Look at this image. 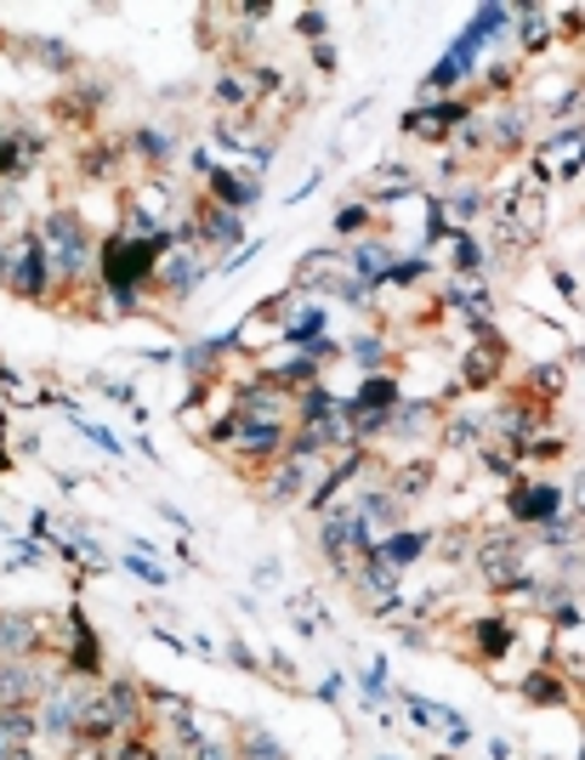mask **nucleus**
<instances>
[{"label": "nucleus", "instance_id": "obj_1", "mask_svg": "<svg viewBox=\"0 0 585 760\" xmlns=\"http://www.w3.org/2000/svg\"><path fill=\"white\" fill-rule=\"evenodd\" d=\"M41 245H46V256H52V267H57V296L63 290H74V285H97V238H92V227H86V216L81 211H68V205H57V211H46L41 216Z\"/></svg>", "mask_w": 585, "mask_h": 760}, {"label": "nucleus", "instance_id": "obj_2", "mask_svg": "<svg viewBox=\"0 0 585 760\" xmlns=\"http://www.w3.org/2000/svg\"><path fill=\"white\" fill-rule=\"evenodd\" d=\"M97 693L92 675H57V687L34 704V727H41V743L52 749H81V715H86V698Z\"/></svg>", "mask_w": 585, "mask_h": 760}, {"label": "nucleus", "instance_id": "obj_3", "mask_svg": "<svg viewBox=\"0 0 585 760\" xmlns=\"http://www.w3.org/2000/svg\"><path fill=\"white\" fill-rule=\"evenodd\" d=\"M472 568H478V579H483L489 596H506L518 579H534L529 539L518 528H483L478 545H472Z\"/></svg>", "mask_w": 585, "mask_h": 760}, {"label": "nucleus", "instance_id": "obj_4", "mask_svg": "<svg viewBox=\"0 0 585 760\" xmlns=\"http://www.w3.org/2000/svg\"><path fill=\"white\" fill-rule=\"evenodd\" d=\"M0 290H12L18 301H57V267H52V256H46L34 227H18L12 261L0 272Z\"/></svg>", "mask_w": 585, "mask_h": 760}, {"label": "nucleus", "instance_id": "obj_5", "mask_svg": "<svg viewBox=\"0 0 585 760\" xmlns=\"http://www.w3.org/2000/svg\"><path fill=\"white\" fill-rule=\"evenodd\" d=\"M330 471V454H285L273 471L256 477V500L267 511H285V505H307V494L319 489V477Z\"/></svg>", "mask_w": 585, "mask_h": 760}, {"label": "nucleus", "instance_id": "obj_6", "mask_svg": "<svg viewBox=\"0 0 585 760\" xmlns=\"http://www.w3.org/2000/svg\"><path fill=\"white\" fill-rule=\"evenodd\" d=\"M41 647H52V659L63 653V630L52 613L0 608V659H41Z\"/></svg>", "mask_w": 585, "mask_h": 760}, {"label": "nucleus", "instance_id": "obj_7", "mask_svg": "<svg viewBox=\"0 0 585 760\" xmlns=\"http://www.w3.org/2000/svg\"><path fill=\"white\" fill-rule=\"evenodd\" d=\"M216 272V261L200 250V245H188V238H177V245L160 256V267H153V296L160 301H188L193 290L205 285V278Z\"/></svg>", "mask_w": 585, "mask_h": 760}, {"label": "nucleus", "instance_id": "obj_8", "mask_svg": "<svg viewBox=\"0 0 585 760\" xmlns=\"http://www.w3.org/2000/svg\"><path fill=\"white\" fill-rule=\"evenodd\" d=\"M57 659H0V709H34L57 687Z\"/></svg>", "mask_w": 585, "mask_h": 760}, {"label": "nucleus", "instance_id": "obj_9", "mask_svg": "<svg viewBox=\"0 0 585 760\" xmlns=\"http://www.w3.org/2000/svg\"><path fill=\"white\" fill-rule=\"evenodd\" d=\"M478 108H472V97H449V103H421V108H410L404 119H398V131L410 137V142H455V131L472 119Z\"/></svg>", "mask_w": 585, "mask_h": 760}, {"label": "nucleus", "instance_id": "obj_10", "mask_svg": "<svg viewBox=\"0 0 585 760\" xmlns=\"http://www.w3.org/2000/svg\"><path fill=\"white\" fill-rule=\"evenodd\" d=\"M568 511V494L557 483H512V494H506V516H512V528H545V523H557V516Z\"/></svg>", "mask_w": 585, "mask_h": 760}, {"label": "nucleus", "instance_id": "obj_11", "mask_svg": "<svg viewBox=\"0 0 585 760\" xmlns=\"http://www.w3.org/2000/svg\"><path fill=\"white\" fill-rule=\"evenodd\" d=\"M460 635H466V659L489 670L518 647V619L512 613H483V619H466Z\"/></svg>", "mask_w": 585, "mask_h": 760}, {"label": "nucleus", "instance_id": "obj_12", "mask_svg": "<svg viewBox=\"0 0 585 760\" xmlns=\"http://www.w3.org/2000/svg\"><path fill=\"white\" fill-rule=\"evenodd\" d=\"M393 704L410 715V721L421 727V732H444L449 738V749H460V743H472V727H466V715L460 709H449V704H433V698H421V693H393Z\"/></svg>", "mask_w": 585, "mask_h": 760}, {"label": "nucleus", "instance_id": "obj_13", "mask_svg": "<svg viewBox=\"0 0 585 760\" xmlns=\"http://www.w3.org/2000/svg\"><path fill=\"white\" fill-rule=\"evenodd\" d=\"M500 370H506V341L483 324L478 330V341H472V352L460 357V392H494V381H500Z\"/></svg>", "mask_w": 585, "mask_h": 760}, {"label": "nucleus", "instance_id": "obj_14", "mask_svg": "<svg viewBox=\"0 0 585 760\" xmlns=\"http://www.w3.org/2000/svg\"><path fill=\"white\" fill-rule=\"evenodd\" d=\"M404 404V381L386 370V375H359V392L341 397V420H364V415H393Z\"/></svg>", "mask_w": 585, "mask_h": 760}, {"label": "nucleus", "instance_id": "obj_15", "mask_svg": "<svg viewBox=\"0 0 585 760\" xmlns=\"http://www.w3.org/2000/svg\"><path fill=\"white\" fill-rule=\"evenodd\" d=\"M126 153L137 159V165H148V176H166L177 165V153H182V137L166 131V126H137L126 137Z\"/></svg>", "mask_w": 585, "mask_h": 760}, {"label": "nucleus", "instance_id": "obj_16", "mask_svg": "<svg viewBox=\"0 0 585 760\" xmlns=\"http://www.w3.org/2000/svg\"><path fill=\"white\" fill-rule=\"evenodd\" d=\"M205 199H216L222 211L251 216V211H256V199H262V182H256L251 171H240V165H216V171L205 176Z\"/></svg>", "mask_w": 585, "mask_h": 760}, {"label": "nucleus", "instance_id": "obj_17", "mask_svg": "<svg viewBox=\"0 0 585 760\" xmlns=\"http://www.w3.org/2000/svg\"><path fill=\"white\" fill-rule=\"evenodd\" d=\"M518 693H523V704H534V709H568V704H574V682H568L557 664H534L523 682H518Z\"/></svg>", "mask_w": 585, "mask_h": 760}, {"label": "nucleus", "instance_id": "obj_18", "mask_svg": "<svg viewBox=\"0 0 585 760\" xmlns=\"http://www.w3.org/2000/svg\"><path fill=\"white\" fill-rule=\"evenodd\" d=\"M227 352H233V330H227V335H205V341H193V346L177 352V370H182L188 381H222Z\"/></svg>", "mask_w": 585, "mask_h": 760}, {"label": "nucleus", "instance_id": "obj_19", "mask_svg": "<svg viewBox=\"0 0 585 760\" xmlns=\"http://www.w3.org/2000/svg\"><path fill=\"white\" fill-rule=\"evenodd\" d=\"M347 267H353L359 278H364V285H386V272H393L398 267V250L393 245H386V238L381 233H370V238H359V245H347Z\"/></svg>", "mask_w": 585, "mask_h": 760}, {"label": "nucleus", "instance_id": "obj_20", "mask_svg": "<svg viewBox=\"0 0 585 760\" xmlns=\"http://www.w3.org/2000/svg\"><path fill=\"white\" fill-rule=\"evenodd\" d=\"M449 278H460V285H483L489 278V245L478 233H455L449 238Z\"/></svg>", "mask_w": 585, "mask_h": 760}, {"label": "nucleus", "instance_id": "obj_21", "mask_svg": "<svg viewBox=\"0 0 585 760\" xmlns=\"http://www.w3.org/2000/svg\"><path fill=\"white\" fill-rule=\"evenodd\" d=\"M375 556H381V563H393V568L404 574V568H415V563H421V556H433V534H426V528H398V534H381Z\"/></svg>", "mask_w": 585, "mask_h": 760}, {"label": "nucleus", "instance_id": "obj_22", "mask_svg": "<svg viewBox=\"0 0 585 760\" xmlns=\"http://www.w3.org/2000/svg\"><path fill=\"white\" fill-rule=\"evenodd\" d=\"M404 193H421V182H415L410 165H398V159L375 165L370 182H364V199H370V205H393V199H404Z\"/></svg>", "mask_w": 585, "mask_h": 760}, {"label": "nucleus", "instance_id": "obj_23", "mask_svg": "<svg viewBox=\"0 0 585 760\" xmlns=\"http://www.w3.org/2000/svg\"><path fill=\"white\" fill-rule=\"evenodd\" d=\"M233 754L240 760H290V749L256 721H233Z\"/></svg>", "mask_w": 585, "mask_h": 760}, {"label": "nucleus", "instance_id": "obj_24", "mask_svg": "<svg viewBox=\"0 0 585 760\" xmlns=\"http://www.w3.org/2000/svg\"><path fill=\"white\" fill-rule=\"evenodd\" d=\"M330 233L341 238V245H359V238H370L375 233V205L359 193V199H347V205L330 216Z\"/></svg>", "mask_w": 585, "mask_h": 760}, {"label": "nucleus", "instance_id": "obj_25", "mask_svg": "<svg viewBox=\"0 0 585 760\" xmlns=\"http://www.w3.org/2000/svg\"><path fill=\"white\" fill-rule=\"evenodd\" d=\"M386 357H393V346H386L381 330H359L353 341H347V364H353L359 375H386Z\"/></svg>", "mask_w": 585, "mask_h": 760}, {"label": "nucleus", "instance_id": "obj_26", "mask_svg": "<svg viewBox=\"0 0 585 760\" xmlns=\"http://www.w3.org/2000/svg\"><path fill=\"white\" fill-rule=\"evenodd\" d=\"M386 483H393L404 500H426V489L438 483V460H433V454L404 460V465H393V471H386Z\"/></svg>", "mask_w": 585, "mask_h": 760}, {"label": "nucleus", "instance_id": "obj_27", "mask_svg": "<svg viewBox=\"0 0 585 760\" xmlns=\"http://www.w3.org/2000/svg\"><path fill=\"white\" fill-rule=\"evenodd\" d=\"M518 46L534 57V52H545V46H552V12H545V7H518Z\"/></svg>", "mask_w": 585, "mask_h": 760}, {"label": "nucleus", "instance_id": "obj_28", "mask_svg": "<svg viewBox=\"0 0 585 760\" xmlns=\"http://www.w3.org/2000/svg\"><path fill=\"white\" fill-rule=\"evenodd\" d=\"M341 415V397L319 381V386H307L301 397H296V426H319V420H336Z\"/></svg>", "mask_w": 585, "mask_h": 760}, {"label": "nucleus", "instance_id": "obj_29", "mask_svg": "<svg viewBox=\"0 0 585 760\" xmlns=\"http://www.w3.org/2000/svg\"><path fill=\"white\" fill-rule=\"evenodd\" d=\"M433 278H438V261L426 256V250H415V256H398V267L386 272V285H393V290H415V285H433ZM386 285H381V290H386Z\"/></svg>", "mask_w": 585, "mask_h": 760}, {"label": "nucleus", "instance_id": "obj_30", "mask_svg": "<svg viewBox=\"0 0 585 760\" xmlns=\"http://www.w3.org/2000/svg\"><path fill=\"white\" fill-rule=\"evenodd\" d=\"M0 743H7V749H34V743H41L34 709H0Z\"/></svg>", "mask_w": 585, "mask_h": 760}, {"label": "nucleus", "instance_id": "obj_31", "mask_svg": "<svg viewBox=\"0 0 585 760\" xmlns=\"http://www.w3.org/2000/svg\"><path fill=\"white\" fill-rule=\"evenodd\" d=\"M29 63H41V68H52V74H74V68H81V57H74V46H68V40H34V46H29Z\"/></svg>", "mask_w": 585, "mask_h": 760}, {"label": "nucleus", "instance_id": "obj_32", "mask_svg": "<svg viewBox=\"0 0 585 760\" xmlns=\"http://www.w3.org/2000/svg\"><path fill=\"white\" fill-rule=\"evenodd\" d=\"M222 659H227L233 670H240V675H267V659L245 642L240 630H227V635H222Z\"/></svg>", "mask_w": 585, "mask_h": 760}, {"label": "nucleus", "instance_id": "obj_33", "mask_svg": "<svg viewBox=\"0 0 585 760\" xmlns=\"http://www.w3.org/2000/svg\"><path fill=\"white\" fill-rule=\"evenodd\" d=\"M63 415H68V426H74V431H81V437H86V443H97V449H103L108 460H120V454H126V449H120V437H114L108 426H97V420H86V415H81V409H74V404H63Z\"/></svg>", "mask_w": 585, "mask_h": 760}, {"label": "nucleus", "instance_id": "obj_34", "mask_svg": "<svg viewBox=\"0 0 585 760\" xmlns=\"http://www.w3.org/2000/svg\"><path fill=\"white\" fill-rule=\"evenodd\" d=\"M529 386L540 392V404H557L563 386H568V370L557 364V357H545V364H534V370H529Z\"/></svg>", "mask_w": 585, "mask_h": 760}, {"label": "nucleus", "instance_id": "obj_35", "mask_svg": "<svg viewBox=\"0 0 585 760\" xmlns=\"http://www.w3.org/2000/svg\"><path fill=\"white\" fill-rule=\"evenodd\" d=\"M472 534H466V528H449V534H433V556H444V563L449 568H466V563H472Z\"/></svg>", "mask_w": 585, "mask_h": 760}, {"label": "nucleus", "instance_id": "obj_36", "mask_svg": "<svg viewBox=\"0 0 585 760\" xmlns=\"http://www.w3.org/2000/svg\"><path fill=\"white\" fill-rule=\"evenodd\" d=\"M126 574H131V579H142L148 590H166V585H171V574H166L160 563H153V556H142V550H126Z\"/></svg>", "mask_w": 585, "mask_h": 760}, {"label": "nucleus", "instance_id": "obj_37", "mask_svg": "<svg viewBox=\"0 0 585 760\" xmlns=\"http://www.w3.org/2000/svg\"><path fill=\"white\" fill-rule=\"evenodd\" d=\"M86 386L108 392V397H114V404H120V409H142V404H137V386H126V381H114V375H86Z\"/></svg>", "mask_w": 585, "mask_h": 760}, {"label": "nucleus", "instance_id": "obj_38", "mask_svg": "<svg viewBox=\"0 0 585 760\" xmlns=\"http://www.w3.org/2000/svg\"><path fill=\"white\" fill-rule=\"evenodd\" d=\"M296 29H301L307 46H313V40H325V29H330V12H296Z\"/></svg>", "mask_w": 585, "mask_h": 760}, {"label": "nucleus", "instance_id": "obj_39", "mask_svg": "<svg viewBox=\"0 0 585 760\" xmlns=\"http://www.w3.org/2000/svg\"><path fill=\"white\" fill-rule=\"evenodd\" d=\"M251 256H262V238H251L245 250H233V256H227V261H222L216 272H222V278H233V272H245V267H251Z\"/></svg>", "mask_w": 585, "mask_h": 760}, {"label": "nucleus", "instance_id": "obj_40", "mask_svg": "<svg viewBox=\"0 0 585 760\" xmlns=\"http://www.w3.org/2000/svg\"><path fill=\"white\" fill-rule=\"evenodd\" d=\"M313 698H319V704H341V698H347V675H325V682L313 687Z\"/></svg>", "mask_w": 585, "mask_h": 760}, {"label": "nucleus", "instance_id": "obj_41", "mask_svg": "<svg viewBox=\"0 0 585 760\" xmlns=\"http://www.w3.org/2000/svg\"><path fill=\"white\" fill-rule=\"evenodd\" d=\"M153 511H160V516H166V523H171L177 534H193V523H188V516H182V511H177L171 500H153Z\"/></svg>", "mask_w": 585, "mask_h": 760}, {"label": "nucleus", "instance_id": "obj_42", "mask_svg": "<svg viewBox=\"0 0 585 760\" xmlns=\"http://www.w3.org/2000/svg\"><path fill=\"white\" fill-rule=\"evenodd\" d=\"M307 52H313L319 74H336V46H330V40H313V46H307Z\"/></svg>", "mask_w": 585, "mask_h": 760}, {"label": "nucleus", "instance_id": "obj_43", "mask_svg": "<svg viewBox=\"0 0 585 760\" xmlns=\"http://www.w3.org/2000/svg\"><path fill=\"white\" fill-rule=\"evenodd\" d=\"M552 285H557V296H563V301H579V285H574V272L552 267Z\"/></svg>", "mask_w": 585, "mask_h": 760}, {"label": "nucleus", "instance_id": "obj_44", "mask_svg": "<svg viewBox=\"0 0 585 760\" xmlns=\"http://www.w3.org/2000/svg\"><path fill=\"white\" fill-rule=\"evenodd\" d=\"M319 188H325V171H313V176H307V182H301V188L290 193V205H301V199H313Z\"/></svg>", "mask_w": 585, "mask_h": 760}, {"label": "nucleus", "instance_id": "obj_45", "mask_svg": "<svg viewBox=\"0 0 585 760\" xmlns=\"http://www.w3.org/2000/svg\"><path fill=\"white\" fill-rule=\"evenodd\" d=\"M506 754H512V743H506V738H489V760H506Z\"/></svg>", "mask_w": 585, "mask_h": 760}, {"label": "nucleus", "instance_id": "obj_46", "mask_svg": "<svg viewBox=\"0 0 585 760\" xmlns=\"http://www.w3.org/2000/svg\"><path fill=\"white\" fill-rule=\"evenodd\" d=\"M12 754H18V749H7V743H0V760H12Z\"/></svg>", "mask_w": 585, "mask_h": 760}, {"label": "nucleus", "instance_id": "obj_47", "mask_svg": "<svg viewBox=\"0 0 585 760\" xmlns=\"http://www.w3.org/2000/svg\"><path fill=\"white\" fill-rule=\"evenodd\" d=\"M579 760H585V749H579Z\"/></svg>", "mask_w": 585, "mask_h": 760}]
</instances>
